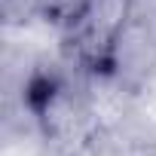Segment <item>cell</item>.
Instances as JSON below:
<instances>
[{
  "label": "cell",
  "instance_id": "6da1fadb",
  "mask_svg": "<svg viewBox=\"0 0 156 156\" xmlns=\"http://www.w3.org/2000/svg\"><path fill=\"white\" fill-rule=\"evenodd\" d=\"M132 19L135 0H73L61 22L67 58L86 76H113L122 64V43Z\"/></svg>",
  "mask_w": 156,
  "mask_h": 156
}]
</instances>
